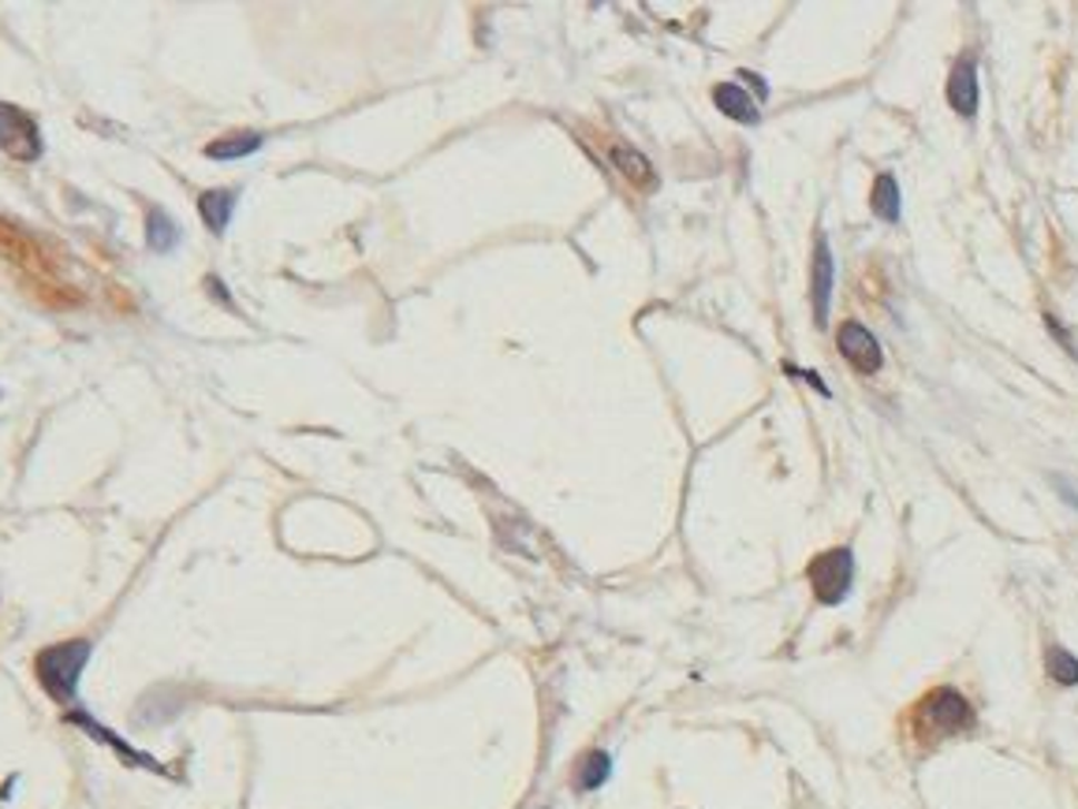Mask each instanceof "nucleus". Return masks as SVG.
<instances>
[{"mask_svg": "<svg viewBox=\"0 0 1078 809\" xmlns=\"http://www.w3.org/2000/svg\"><path fill=\"white\" fill-rule=\"evenodd\" d=\"M713 101H717V109L724 116H732L735 124H757L762 120V112H757V101L746 93L739 82H721L717 90H713Z\"/></svg>", "mask_w": 1078, "mask_h": 809, "instance_id": "nucleus-10", "label": "nucleus"}, {"mask_svg": "<svg viewBox=\"0 0 1078 809\" xmlns=\"http://www.w3.org/2000/svg\"><path fill=\"white\" fill-rule=\"evenodd\" d=\"M840 355L851 362V366L859 369V374H878L881 369V344H878V336L870 333L866 325H859V322H843L840 325Z\"/></svg>", "mask_w": 1078, "mask_h": 809, "instance_id": "nucleus-6", "label": "nucleus"}, {"mask_svg": "<svg viewBox=\"0 0 1078 809\" xmlns=\"http://www.w3.org/2000/svg\"><path fill=\"white\" fill-rule=\"evenodd\" d=\"M63 720H68V723H75V728H82V731H87V734H90V739H98V742H105V747H109V750H116V753H120V758H124L127 764H135V769H149V772H165V769H161V764H157L154 758H149V753H143V750H135V747H127V742L120 739V734H112L109 728H105V723H98V720H94V717H90V712H82V709H71V712H68V717H63Z\"/></svg>", "mask_w": 1078, "mask_h": 809, "instance_id": "nucleus-7", "label": "nucleus"}, {"mask_svg": "<svg viewBox=\"0 0 1078 809\" xmlns=\"http://www.w3.org/2000/svg\"><path fill=\"white\" fill-rule=\"evenodd\" d=\"M608 157H612V165L620 168L624 179H631V184H638V187H654V165H649L635 146L616 142L612 150H608Z\"/></svg>", "mask_w": 1078, "mask_h": 809, "instance_id": "nucleus-14", "label": "nucleus"}, {"mask_svg": "<svg viewBox=\"0 0 1078 809\" xmlns=\"http://www.w3.org/2000/svg\"><path fill=\"white\" fill-rule=\"evenodd\" d=\"M832 284H836V265H832V250L825 231L814 243V265H810V303H814V322L817 328L829 325V306H832Z\"/></svg>", "mask_w": 1078, "mask_h": 809, "instance_id": "nucleus-5", "label": "nucleus"}, {"mask_svg": "<svg viewBox=\"0 0 1078 809\" xmlns=\"http://www.w3.org/2000/svg\"><path fill=\"white\" fill-rule=\"evenodd\" d=\"M739 79H751V87L757 90V98H768V87H765V82H762V76H751V71H743Z\"/></svg>", "mask_w": 1078, "mask_h": 809, "instance_id": "nucleus-20", "label": "nucleus"}, {"mask_svg": "<svg viewBox=\"0 0 1078 809\" xmlns=\"http://www.w3.org/2000/svg\"><path fill=\"white\" fill-rule=\"evenodd\" d=\"M806 579H810V585H814V598L821 604L847 601L851 582H855V556H851V549H829V552H821V556L810 560Z\"/></svg>", "mask_w": 1078, "mask_h": 809, "instance_id": "nucleus-3", "label": "nucleus"}, {"mask_svg": "<svg viewBox=\"0 0 1078 809\" xmlns=\"http://www.w3.org/2000/svg\"><path fill=\"white\" fill-rule=\"evenodd\" d=\"M90 657H94V642H87V638H71V642L46 645L35 657V675H38L41 690H46L57 706H75V698H79V679H82V672H87Z\"/></svg>", "mask_w": 1078, "mask_h": 809, "instance_id": "nucleus-1", "label": "nucleus"}, {"mask_svg": "<svg viewBox=\"0 0 1078 809\" xmlns=\"http://www.w3.org/2000/svg\"><path fill=\"white\" fill-rule=\"evenodd\" d=\"M914 720H918V731H922L925 739H948V734H959V731L974 728V709H970V701L959 694V690L941 687V690H933V694L922 698Z\"/></svg>", "mask_w": 1078, "mask_h": 809, "instance_id": "nucleus-2", "label": "nucleus"}, {"mask_svg": "<svg viewBox=\"0 0 1078 809\" xmlns=\"http://www.w3.org/2000/svg\"><path fill=\"white\" fill-rule=\"evenodd\" d=\"M146 243H149V250H154V254H173L179 247L176 220L168 217L161 206H154V209H149V217H146Z\"/></svg>", "mask_w": 1078, "mask_h": 809, "instance_id": "nucleus-13", "label": "nucleus"}, {"mask_svg": "<svg viewBox=\"0 0 1078 809\" xmlns=\"http://www.w3.org/2000/svg\"><path fill=\"white\" fill-rule=\"evenodd\" d=\"M236 206H239V195H236V190H228V187L206 190V195L198 198V213H202V220H206V228L213 231V236H224V228H228Z\"/></svg>", "mask_w": 1078, "mask_h": 809, "instance_id": "nucleus-9", "label": "nucleus"}, {"mask_svg": "<svg viewBox=\"0 0 1078 809\" xmlns=\"http://www.w3.org/2000/svg\"><path fill=\"white\" fill-rule=\"evenodd\" d=\"M1045 668H1049L1052 683L1078 687V657L1067 653L1064 645H1049V649H1045Z\"/></svg>", "mask_w": 1078, "mask_h": 809, "instance_id": "nucleus-16", "label": "nucleus"}, {"mask_svg": "<svg viewBox=\"0 0 1078 809\" xmlns=\"http://www.w3.org/2000/svg\"><path fill=\"white\" fill-rule=\"evenodd\" d=\"M1052 485H1056V489H1060V493H1064V500H1067V504H1071V507H1078V489H1075L1071 482H1067V477H1064V474H1052Z\"/></svg>", "mask_w": 1078, "mask_h": 809, "instance_id": "nucleus-17", "label": "nucleus"}, {"mask_svg": "<svg viewBox=\"0 0 1078 809\" xmlns=\"http://www.w3.org/2000/svg\"><path fill=\"white\" fill-rule=\"evenodd\" d=\"M870 209H873V217H881V220H884V225H900L903 201H900V184H895V176L881 172L878 179H873Z\"/></svg>", "mask_w": 1078, "mask_h": 809, "instance_id": "nucleus-11", "label": "nucleus"}, {"mask_svg": "<svg viewBox=\"0 0 1078 809\" xmlns=\"http://www.w3.org/2000/svg\"><path fill=\"white\" fill-rule=\"evenodd\" d=\"M265 138L258 131H239V135H224V138H213L206 146V157L213 161H239V157H251L262 150Z\"/></svg>", "mask_w": 1078, "mask_h": 809, "instance_id": "nucleus-12", "label": "nucleus"}, {"mask_svg": "<svg viewBox=\"0 0 1078 809\" xmlns=\"http://www.w3.org/2000/svg\"><path fill=\"white\" fill-rule=\"evenodd\" d=\"M0 150L19 165H35L41 157V127L27 109L0 101Z\"/></svg>", "mask_w": 1078, "mask_h": 809, "instance_id": "nucleus-4", "label": "nucleus"}, {"mask_svg": "<svg viewBox=\"0 0 1078 809\" xmlns=\"http://www.w3.org/2000/svg\"><path fill=\"white\" fill-rule=\"evenodd\" d=\"M608 772H612V758H608L605 750H590L579 761V772H575V787H579V791H597V787L608 780Z\"/></svg>", "mask_w": 1078, "mask_h": 809, "instance_id": "nucleus-15", "label": "nucleus"}, {"mask_svg": "<svg viewBox=\"0 0 1078 809\" xmlns=\"http://www.w3.org/2000/svg\"><path fill=\"white\" fill-rule=\"evenodd\" d=\"M206 287H209V295H217V299H220V306H228V310H232V299H228V292H224V284L217 280V276H209V280H206Z\"/></svg>", "mask_w": 1078, "mask_h": 809, "instance_id": "nucleus-19", "label": "nucleus"}, {"mask_svg": "<svg viewBox=\"0 0 1078 809\" xmlns=\"http://www.w3.org/2000/svg\"><path fill=\"white\" fill-rule=\"evenodd\" d=\"M948 105L959 116H974L978 112V63L974 57H963L952 68V79H948Z\"/></svg>", "mask_w": 1078, "mask_h": 809, "instance_id": "nucleus-8", "label": "nucleus"}, {"mask_svg": "<svg viewBox=\"0 0 1078 809\" xmlns=\"http://www.w3.org/2000/svg\"><path fill=\"white\" fill-rule=\"evenodd\" d=\"M787 374H792V377H798V381H810V385H814V388L821 392V396H829V388L821 385V381H817V374H810V369H795V366H787Z\"/></svg>", "mask_w": 1078, "mask_h": 809, "instance_id": "nucleus-18", "label": "nucleus"}]
</instances>
